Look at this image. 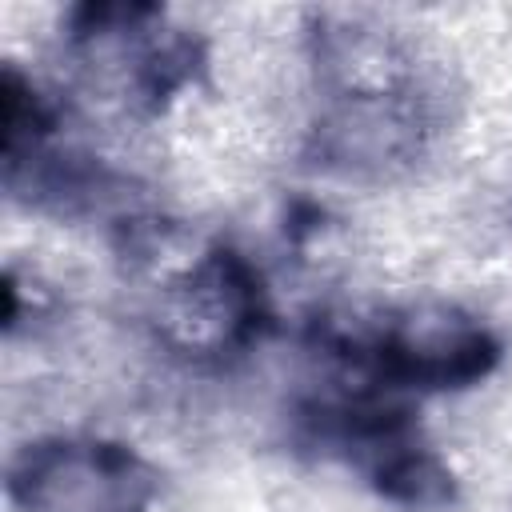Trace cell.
I'll return each instance as SVG.
<instances>
[{"label": "cell", "mask_w": 512, "mask_h": 512, "mask_svg": "<svg viewBox=\"0 0 512 512\" xmlns=\"http://www.w3.org/2000/svg\"><path fill=\"white\" fill-rule=\"evenodd\" d=\"M376 480H380V492L400 504H436L448 496V476L440 472V464L416 452L388 460Z\"/></svg>", "instance_id": "6da1fadb"}]
</instances>
